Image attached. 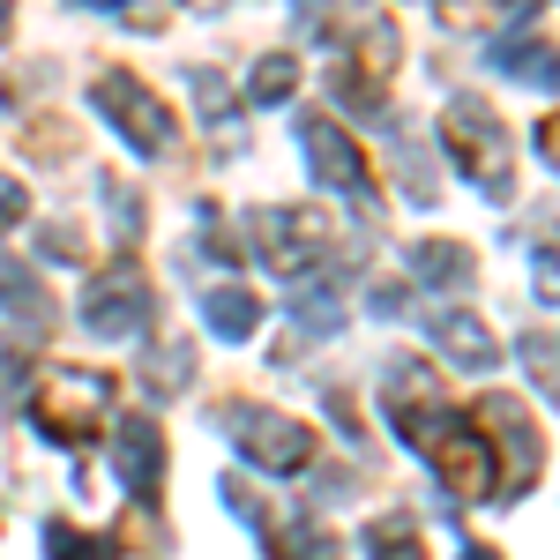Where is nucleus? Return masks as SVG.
Returning <instances> with one entry per match:
<instances>
[{"label":"nucleus","instance_id":"nucleus-25","mask_svg":"<svg viewBox=\"0 0 560 560\" xmlns=\"http://www.w3.org/2000/svg\"><path fill=\"white\" fill-rule=\"evenodd\" d=\"M411 306V284H374V314H404Z\"/></svg>","mask_w":560,"mask_h":560},{"label":"nucleus","instance_id":"nucleus-24","mask_svg":"<svg viewBox=\"0 0 560 560\" xmlns=\"http://www.w3.org/2000/svg\"><path fill=\"white\" fill-rule=\"evenodd\" d=\"M404 195L411 202H433V173H427V158H411V150H404Z\"/></svg>","mask_w":560,"mask_h":560},{"label":"nucleus","instance_id":"nucleus-1","mask_svg":"<svg viewBox=\"0 0 560 560\" xmlns=\"http://www.w3.org/2000/svg\"><path fill=\"white\" fill-rule=\"evenodd\" d=\"M441 142H448V158H456V173L478 179L493 202L509 195V173H516V142L501 128V113L486 105V97H448V113H441Z\"/></svg>","mask_w":560,"mask_h":560},{"label":"nucleus","instance_id":"nucleus-28","mask_svg":"<svg viewBox=\"0 0 560 560\" xmlns=\"http://www.w3.org/2000/svg\"><path fill=\"white\" fill-rule=\"evenodd\" d=\"M538 150H546V165H553V173H560V113H553V120H546V128H538Z\"/></svg>","mask_w":560,"mask_h":560},{"label":"nucleus","instance_id":"nucleus-3","mask_svg":"<svg viewBox=\"0 0 560 560\" xmlns=\"http://www.w3.org/2000/svg\"><path fill=\"white\" fill-rule=\"evenodd\" d=\"M217 427L247 448V464H261V471H277V478H292V471H306V464H314V433H306L300 419H284V411H261V404H224V411H217Z\"/></svg>","mask_w":560,"mask_h":560},{"label":"nucleus","instance_id":"nucleus-27","mask_svg":"<svg viewBox=\"0 0 560 560\" xmlns=\"http://www.w3.org/2000/svg\"><path fill=\"white\" fill-rule=\"evenodd\" d=\"M292 15H300V31H322L329 23V0H292Z\"/></svg>","mask_w":560,"mask_h":560},{"label":"nucleus","instance_id":"nucleus-5","mask_svg":"<svg viewBox=\"0 0 560 560\" xmlns=\"http://www.w3.org/2000/svg\"><path fill=\"white\" fill-rule=\"evenodd\" d=\"M38 433L52 441H90L97 433V411H105V374H83V366H60L38 382Z\"/></svg>","mask_w":560,"mask_h":560},{"label":"nucleus","instance_id":"nucleus-11","mask_svg":"<svg viewBox=\"0 0 560 560\" xmlns=\"http://www.w3.org/2000/svg\"><path fill=\"white\" fill-rule=\"evenodd\" d=\"M113 464H120V478H128V493H158V471H165V433H158V419H120L113 427Z\"/></svg>","mask_w":560,"mask_h":560},{"label":"nucleus","instance_id":"nucleus-22","mask_svg":"<svg viewBox=\"0 0 560 560\" xmlns=\"http://www.w3.org/2000/svg\"><path fill=\"white\" fill-rule=\"evenodd\" d=\"M523 359H530V374H538L546 388H560V359H553V345H546V337H523Z\"/></svg>","mask_w":560,"mask_h":560},{"label":"nucleus","instance_id":"nucleus-14","mask_svg":"<svg viewBox=\"0 0 560 560\" xmlns=\"http://www.w3.org/2000/svg\"><path fill=\"white\" fill-rule=\"evenodd\" d=\"M493 68L516 75V83H530V90H560V52L538 45V38H509L501 52H493Z\"/></svg>","mask_w":560,"mask_h":560},{"label":"nucleus","instance_id":"nucleus-15","mask_svg":"<svg viewBox=\"0 0 560 560\" xmlns=\"http://www.w3.org/2000/svg\"><path fill=\"white\" fill-rule=\"evenodd\" d=\"M411 269H419V277H427V284H448V292H456V284H471V247H456V240H419V247H411Z\"/></svg>","mask_w":560,"mask_h":560},{"label":"nucleus","instance_id":"nucleus-19","mask_svg":"<svg viewBox=\"0 0 560 560\" xmlns=\"http://www.w3.org/2000/svg\"><path fill=\"white\" fill-rule=\"evenodd\" d=\"M464 31H478V23H501V15H516V23H530L538 15V0H441Z\"/></svg>","mask_w":560,"mask_h":560},{"label":"nucleus","instance_id":"nucleus-9","mask_svg":"<svg viewBox=\"0 0 560 560\" xmlns=\"http://www.w3.org/2000/svg\"><path fill=\"white\" fill-rule=\"evenodd\" d=\"M83 322L97 329V337H135V329L150 322V284H142V269H135V261H120V269H105V277L90 284Z\"/></svg>","mask_w":560,"mask_h":560},{"label":"nucleus","instance_id":"nucleus-16","mask_svg":"<svg viewBox=\"0 0 560 560\" xmlns=\"http://www.w3.org/2000/svg\"><path fill=\"white\" fill-rule=\"evenodd\" d=\"M269 553H277V560H337V553H345V538H329L322 523H284V530L269 523Z\"/></svg>","mask_w":560,"mask_h":560},{"label":"nucleus","instance_id":"nucleus-7","mask_svg":"<svg viewBox=\"0 0 560 560\" xmlns=\"http://www.w3.org/2000/svg\"><path fill=\"white\" fill-rule=\"evenodd\" d=\"M478 433H486V448H501V464H509V486H530L538 478V464H546V441H538V427H530V411H523L516 396H478Z\"/></svg>","mask_w":560,"mask_h":560},{"label":"nucleus","instance_id":"nucleus-10","mask_svg":"<svg viewBox=\"0 0 560 560\" xmlns=\"http://www.w3.org/2000/svg\"><path fill=\"white\" fill-rule=\"evenodd\" d=\"M427 456H433V471H441V486H448V493H464V501H486V493H493V478H501L493 448H486V433L464 427V419L441 433Z\"/></svg>","mask_w":560,"mask_h":560},{"label":"nucleus","instance_id":"nucleus-23","mask_svg":"<svg viewBox=\"0 0 560 560\" xmlns=\"http://www.w3.org/2000/svg\"><path fill=\"white\" fill-rule=\"evenodd\" d=\"M530 277H538V300L560 306V255H553V247H538V255H530Z\"/></svg>","mask_w":560,"mask_h":560},{"label":"nucleus","instance_id":"nucleus-8","mask_svg":"<svg viewBox=\"0 0 560 560\" xmlns=\"http://www.w3.org/2000/svg\"><path fill=\"white\" fill-rule=\"evenodd\" d=\"M300 150L306 165L329 179L337 195H351V202H374V179H366V158H359V142H351L337 120H322V113H306L300 120Z\"/></svg>","mask_w":560,"mask_h":560},{"label":"nucleus","instance_id":"nucleus-17","mask_svg":"<svg viewBox=\"0 0 560 560\" xmlns=\"http://www.w3.org/2000/svg\"><path fill=\"white\" fill-rule=\"evenodd\" d=\"M0 306H8L15 322H31L38 337L52 329V300H45V284L31 277V269H8V277H0Z\"/></svg>","mask_w":560,"mask_h":560},{"label":"nucleus","instance_id":"nucleus-12","mask_svg":"<svg viewBox=\"0 0 560 560\" xmlns=\"http://www.w3.org/2000/svg\"><path fill=\"white\" fill-rule=\"evenodd\" d=\"M433 345L448 351L456 366H501V345H493V329L478 322L471 306H441L433 314Z\"/></svg>","mask_w":560,"mask_h":560},{"label":"nucleus","instance_id":"nucleus-31","mask_svg":"<svg viewBox=\"0 0 560 560\" xmlns=\"http://www.w3.org/2000/svg\"><path fill=\"white\" fill-rule=\"evenodd\" d=\"M0 31H8V0H0Z\"/></svg>","mask_w":560,"mask_h":560},{"label":"nucleus","instance_id":"nucleus-30","mask_svg":"<svg viewBox=\"0 0 560 560\" xmlns=\"http://www.w3.org/2000/svg\"><path fill=\"white\" fill-rule=\"evenodd\" d=\"M83 8H120V0H83Z\"/></svg>","mask_w":560,"mask_h":560},{"label":"nucleus","instance_id":"nucleus-2","mask_svg":"<svg viewBox=\"0 0 560 560\" xmlns=\"http://www.w3.org/2000/svg\"><path fill=\"white\" fill-rule=\"evenodd\" d=\"M382 404H388V427H396V441H411L419 456H427L433 441L456 427L448 388H441V374H433L427 359H396V366L382 374Z\"/></svg>","mask_w":560,"mask_h":560},{"label":"nucleus","instance_id":"nucleus-4","mask_svg":"<svg viewBox=\"0 0 560 560\" xmlns=\"http://www.w3.org/2000/svg\"><path fill=\"white\" fill-rule=\"evenodd\" d=\"M247 232H255V255L269 261L277 277L322 269V261H329V240H337V224H329L322 210H255Z\"/></svg>","mask_w":560,"mask_h":560},{"label":"nucleus","instance_id":"nucleus-13","mask_svg":"<svg viewBox=\"0 0 560 560\" xmlns=\"http://www.w3.org/2000/svg\"><path fill=\"white\" fill-rule=\"evenodd\" d=\"M202 322H210L224 345H247V337L261 329V300H255V292H240V284H224V292L202 300Z\"/></svg>","mask_w":560,"mask_h":560},{"label":"nucleus","instance_id":"nucleus-6","mask_svg":"<svg viewBox=\"0 0 560 560\" xmlns=\"http://www.w3.org/2000/svg\"><path fill=\"white\" fill-rule=\"evenodd\" d=\"M97 105L113 113V128L128 135V142L142 150V158H165V150H173V113H165V105H158L150 90L135 83L128 68H113V75H97Z\"/></svg>","mask_w":560,"mask_h":560},{"label":"nucleus","instance_id":"nucleus-18","mask_svg":"<svg viewBox=\"0 0 560 560\" xmlns=\"http://www.w3.org/2000/svg\"><path fill=\"white\" fill-rule=\"evenodd\" d=\"M366 553L374 560H427V538H419L411 516H382L374 530H366Z\"/></svg>","mask_w":560,"mask_h":560},{"label":"nucleus","instance_id":"nucleus-20","mask_svg":"<svg viewBox=\"0 0 560 560\" xmlns=\"http://www.w3.org/2000/svg\"><path fill=\"white\" fill-rule=\"evenodd\" d=\"M292 90H300V68H292L284 52H269L255 68V105H277V97H292Z\"/></svg>","mask_w":560,"mask_h":560},{"label":"nucleus","instance_id":"nucleus-29","mask_svg":"<svg viewBox=\"0 0 560 560\" xmlns=\"http://www.w3.org/2000/svg\"><path fill=\"white\" fill-rule=\"evenodd\" d=\"M456 560H501V553H493V546H464Z\"/></svg>","mask_w":560,"mask_h":560},{"label":"nucleus","instance_id":"nucleus-26","mask_svg":"<svg viewBox=\"0 0 560 560\" xmlns=\"http://www.w3.org/2000/svg\"><path fill=\"white\" fill-rule=\"evenodd\" d=\"M15 217H23V187H15V179H0V232H8Z\"/></svg>","mask_w":560,"mask_h":560},{"label":"nucleus","instance_id":"nucleus-32","mask_svg":"<svg viewBox=\"0 0 560 560\" xmlns=\"http://www.w3.org/2000/svg\"><path fill=\"white\" fill-rule=\"evenodd\" d=\"M195 8H224V0H195Z\"/></svg>","mask_w":560,"mask_h":560},{"label":"nucleus","instance_id":"nucleus-21","mask_svg":"<svg viewBox=\"0 0 560 560\" xmlns=\"http://www.w3.org/2000/svg\"><path fill=\"white\" fill-rule=\"evenodd\" d=\"M150 382L165 388V396H179V388L195 382V359H187V345H165L158 359H150Z\"/></svg>","mask_w":560,"mask_h":560}]
</instances>
